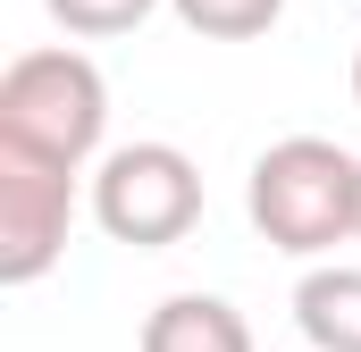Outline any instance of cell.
<instances>
[{"instance_id":"cell-8","label":"cell","mask_w":361,"mask_h":352,"mask_svg":"<svg viewBox=\"0 0 361 352\" xmlns=\"http://www.w3.org/2000/svg\"><path fill=\"white\" fill-rule=\"evenodd\" d=\"M51 8V25H68L76 42H109V34H135L160 0H42Z\"/></svg>"},{"instance_id":"cell-7","label":"cell","mask_w":361,"mask_h":352,"mask_svg":"<svg viewBox=\"0 0 361 352\" xmlns=\"http://www.w3.org/2000/svg\"><path fill=\"white\" fill-rule=\"evenodd\" d=\"M169 8H177L185 34H202V42H252V34H269L286 17V0H169Z\"/></svg>"},{"instance_id":"cell-10","label":"cell","mask_w":361,"mask_h":352,"mask_svg":"<svg viewBox=\"0 0 361 352\" xmlns=\"http://www.w3.org/2000/svg\"><path fill=\"white\" fill-rule=\"evenodd\" d=\"M353 244H361V235H353Z\"/></svg>"},{"instance_id":"cell-5","label":"cell","mask_w":361,"mask_h":352,"mask_svg":"<svg viewBox=\"0 0 361 352\" xmlns=\"http://www.w3.org/2000/svg\"><path fill=\"white\" fill-rule=\"evenodd\" d=\"M135 352H252V327H244V310L219 302V294H169V302L143 319Z\"/></svg>"},{"instance_id":"cell-9","label":"cell","mask_w":361,"mask_h":352,"mask_svg":"<svg viewBox=\"0 0 361 352\" xmlns=\"http://www.w3.org/2000/svg\"><path fill=\"white\" fill-rule=\"evenodd\" d=\"M353 109H361V51H353Z\"/></svg>"},{"instance_id":"cell-3","label":"cell","mask_w":361,"mask_h":352,"mask_svg":"<svg viewBox=\"0 0 361 352\" xmlns=\"http://www.w3.org/2000/svg\"><path fill=\"white\" fill-rule=\"evenodd\" d=\"M202 218V168L177 143H118L92 168V227L135 252H169Z\"/></svg>"},{"instance_id":"cell-4","label":"cell","mask_w":361,"mask_h":352,"mask_svg":"<svg viewBox=\"0 0 361 352\" xmlns=\"http://www.w3.org/2000/svg\"><path fill=\"white\" fill-rule=\"evenodd\" d=\"M68 227H76V176L0 151V285H42L68 260Z\"/></svg>"},{"instance_id":"cell-2","label":"cell","mask_w":361,"mask_h":352,"mask_svg":"<svg viewBox=\"0 0 361 352\" xmlns=\"http://www.w3.org/2000/svg\"><path fill=\"white\" fill-rule=\"evenodd\" d=\"M101 134H109V76L85 51H25V59H8V76H0V151L8 160L85 176L109 160Z\"/></svg>"},{"instance_id":"cell-1","label":"cell","mask_w":361,"mask_h":352,"mask_svg":"<svg viewBox=\"0 0 361 352\" xmlns=\"http://www.w3.org/2000/svg\"><path fill=\"white\" fill-rule=\"evenodd\" d=\"M244 210H252L261 244L294 252V260H319V252L353 244L361 235V151L328 143V134H286L252 160Z\"/></svg>"},{"instance_id":"cell-6","label":"cell","mask_w":361,"mask_h":352,"mask_svg":"<svg viewBox=\"0 0 361 352\" xmlns=\"http://www.w3.org/2000/svg\"><path fill=\"white\" fill-rule=\"evenodd\" d=\"M294 327L311 352H361V268L319 260L294 285Z\"/></svg>"}]
</instances>
